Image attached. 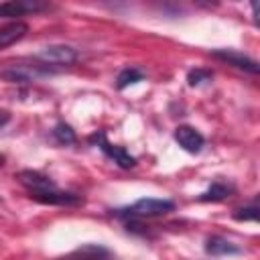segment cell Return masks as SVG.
<instances>
[{"mask_svg": "<svg viewBox=\"0 0 260 260\" xmlns=\"http://www.w3.org/2000/svg\"><path fill=\"white\" fill-rule=\"evenodd\" d=\"M16 179L28 191L30 199H35L43 205H79L81 203V195L59 189L55 185V181L51 177L43 175L41 171L24 169L16 175Z\"/></svg>", "mask_w": 260, "mask_h": 260, "instance_id": "6da1fadb", "label": "cell"}, {"mask_svg": "<svg viewBox=\"0 0 260 260\" xmlns=\"http://www.w3.org/2000/svg\"><path fill=\"white\" fill-rule=\"evenodd\" d=\"M175 209V203L171 199H158V197H142L136 199L132 205L120 207L114 211L116 217L126 219V221H136V219H150V217H160L167 215Z\"/></svg>", "mask_w": 260, "mask_h": 260, "instance_id": "7a4b0ae2", "label": "cell"}, {"mask_svg": "<svg viewBox=\"0 0 260 260\" xmlns=\"http://www.w3.org/2000/svg\"><path fill=\"white\" fill-rule=\"evenodd\" d=\"M89 142L91 144H95L110 160H114L118 167H122V169H132L134 165H136V158L124 148V146H118V144H112V142H108V138H106V134L104 132H95V134H91L89 136Z\"/></svg>", "mask_w": 260, "mask_h": 260, "instance_id": "3957f363", "label": "cell"}, {"mask_svg": "<svg viewBox=\"0 0 260 260\" xmlns=\"http://www.w3.org/2000/svg\"><path fill=\"white\" fill-rule=\"evenodd\" d=\"M77 51L69 45H47L37 53V59L43 61V65H59V67H67L73 65L77 61Z\"/></svg>", "mask_w": 260, "mask_h": 260, "instance_id": "277c9868", "label": "cell"}, {"mask_svg": "<svg viewBox=\"0 0 260 260\" xmlns=\"http://www.w3.org/2000/svg\"><path fill=\"white\" fill-rule=\"evenodd\" d=\"M49 73H53V69L47 65H10L0 75L10 83H30Z\"/></svg>", "mask_w": 260, "mask_h": 260, "instance_id": "5b68a950", "label": "cell"}, {"mask_svg": "<svg viewBox=\"0 0 260 260\" xmlns=\"http://www.w3.org/2000/svg\"><path fill=\"white\" fill-rule=\"evenodd\" d=\"M211 57L221 61V63H228V65H232L240 71H246V73H252V75L258 73V63L252 57L244 55V53H238V51H232V49H215V51H211Z\"/></svg>", "mask_w": 260, "mask_h": 260, "instance_id": "8992f818", "label": "cell"}, {"mask_svg": "<svg viewBox=\"0 0 260 260\" xmlns=\"http://www.w3.org/2000/svg\"><path fill=\"white\" fill-rule=\"evenodd\" d=\"M173 136H175L177 144H179L185 152H189V154H197V152H201V148H203V144H205L203 134H201L197 128L187 126V124L177 126Z\"/></svg>", "mask_w": 260, "mask_h": 260, "instance_id": "52a82bcc", "label": "cell"}, {"mask_svg": "<svg viewBox=\"0 0 260 260\" xmlns=\"http://www.w3.org/2000/svg\"><path fill=\"white\" fill-rule=\"evenodd\" d=\"M49 8L47 2H39V0H12V2H2L0 4V18H16V16H24V14H32L39 10Z\"/></svg>", "mask_w": 260, "mask_h": 260, "instance_id": "ba28073f", "label": "cell"}, {"mask_svg": "<svg viewBox=\"0 0 260 260\" xmlns=\"http://www.w3.org/2000/svg\"><path fill=\"white\" fill-rule=\"evenodd\" d=\"M205 252L209 256H238L242 254V248L236 246L234 242H230L228 238H221V236H211L205 240Z\"/></svg>", "mask_w": 260, "mask_h": 260, "instance_id": "9c48e42d", "label": "cell"}, {"mask_svg": "<svg viewBox=\"0 0 260 260\" xmlns=\"http://www.w3.org/2000/svg\"><path fill=\"white\" fill-rule=\"evenodd\" d=\"M28 26L20 20H14V22H8L4 26H0V51L14 45L16 41H20L24 35H26Z\"/></svg>", "mask_w": 260, "mask_h": 260, "instance_id": "30bf717a", "label": "cell"}, {"mask_svg": "<svg viewBox=\"0 0 260 260\" xmlns=\"http://www.w3.org/2000/svg\"><path fill=\"white\" fill-rule=\"evenodd\" d=\"M108 256H110V252L104 246H100V244H83L71 256L59 258V260H108Z\"/></svg>", "mask_w": 260, "mask_h": 260, "instance_id": "8fae6325", "label": "cell"}, {"mask_svg": "<svg viewBox=\"0 0 260 260\" xmlns=\"http://www.w3.org/2000/svg\"><path fill=\"white\" fill-rule=\"evenodd\" d=\"M232 191H234V189H232L230 185H225V183H221V181H213V183L209 185V189L199 195V201H213V203H215V201H223V199L230 197Z\"/></svg>", "mask_w": 260, "mask_h": 260, "instance_id": "7c38bea8", "label": "cell"}, {"mask_svg": "<svg viewBox=\"0 0 260 260\" xmlns=\"http://www.w3.org/2000/svg\"><path fill=\"white\" fill-rule=\"evenodd\" d=\"M142 77H144V73H142L140 69H136V67H126V69H122V71L118 73V77H116V87H118V89H124V87H128V85H134V83L142 81Z\"/></svg>", "mask_w": 260, "mask_h": 260, "instance_id": "4fadbf2b", "label": "cell"}, {"mask_svg": "<svg viewBox=\"0 0 260 260\" xmlns=\"http://www.w3.org/2000/svg\"><path fill=\"white\" fill-rule=\"evenodd\" d=\"M211 77H213V73H211L209 69L195 67V69H191V71L187 73V83H189L191 87H199V85H203V83L211 81Z\"/></svg>", "mask_w": 260, "mask_h": 260, "instance_id": "5bb4252c", "label": "cell"}, {"mask_svg": "<svg viewBox=\"0 0 260 260\" xmlns=\"http://www.w3.org/2000/svg\"><path fill=\"white\" fill-rule=\"evenodd\" d=\"M53 136L57 138V142H61V144H73L77 138H75V132H73V128L69 126V124H57L55 126V130H53Z\"/></svg>", "mask_w": 260, "mask_h": 260, "instance_id": "9a60e30c", "label": "cell"}, {"mask_svg": "<svg viewBox=\"0 0 260 260\" xmlns=\"http://www.w3.org/2000/svg\"><path fill=\"white\" fill-rule=\"evenodd\" d=\"M234 219H238V221H256L258 219V207H256V203L236 209L234 211Z\"/></svg>", "mask_w": 260, "mask_h": 260, "instance_id": "2e32d148", "label": "cell"}, {"mask_svg": "<svg viewBox=\"0 0 260 260\" xmlns=\"http://www.w3.org/2000/svg\"><path fill=\"white\" fill-rule=\"evenodd\" d=\"M10 122V114L6 110H0V128H4Z\"/></svg>", "mask_w": 260, "mask_h": 260, "instance_id": "e0dca14e", "label": "cell"}, {"mask_svg": "<svg viewBox=\"0 0 260 260\" xmlns=\"http://www.w3.org/2000/svg\"><path fill=\"white\" fill-rule=\"evenodd\" d=\"M4 165V154H0V167Z\"/></svg>", "mask_w": 260, "mask_h": 260, "instance_id": "ac0fdd59", "label": "cell"}]
</instances>
